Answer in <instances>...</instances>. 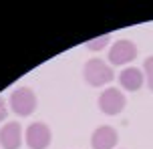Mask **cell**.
<instances>
[{
  "mask_svg": "<svg viewBox=\"0 0 153 149\" xmlns=\"http://www.w3.org/2000/svg\"><path fill=\"white\" fill-rule=\"evenodd\" d=\"M53 133L45 123H30L26 129V145L30 149H46L51 145Z\"/></svg>",
  "mask_w": 153,
  "mask_h": 149,
  "instance_id": "5b68a950",
  "label": "cell"
},
{
  "mask_svg": "<svg viewBox=\"0 0 153 149\" xmlns=\"http://www.w3.org/2000/svg\"><path fill=\"white\" fill-rule=\"evenodd\" d=\"M137 59V47L127 39H121L117 40L111 50H109V61L111 64H127L131 61H135Z\"/></svg>",
  "mask_w": 153,
  "mask_h": 149,
  "instance_id": "277c9868",
  "label": "cell"
},
{
  "mask_svg": "<svg viewBox=\"0 0 153 149\" xmlns=\"http://www.w3.org/2000/svg\"><path fill=\"white\" fill-rule=\"evenodd\" d=\"M109 40H111V34H101V36H97V39H93V40H87L85 47L89 48V50H99V48L107 47Z\"/></svg>",
  "mask_w": 153,
  "mask_h": 149,
  "instance_id": "9c48e42d",
  "label": "cell"
},
{
  "mask_svg": "<svg viewBox=\"0 0 153 149\" xmlns=\"http://www.w3.org/2000/svg\"><path fill=\"white\" fill-rule=\"evenodd\" d=\"M8 115V111H6V105H4V99L0 97V121H4V117Z\"/></svg>",
  "mask_w": 153,
  "mask_h": 149,
  "instance_id": "8fae6325",
  "label": "cell"
},
{
  "mask_svg": "<svg viewBox=\"0 0 153 149\" xmlns=\"http://www.w3.org/2000/svg\"><path fill=\"white\" fill-rule=\"evenodd\" d=\"M119 141V135L111 125H101L95 129V133L91 137L93 149H113Z\"/></svg>",
  "mask_w": 153,
  "mask_h": 149,
  "instance_id": "8992f818",
  "label": "cell"
},
{
  "mask_svg": "<svg viewBox=\"0 0 153 149\" xmlns=\"http://www.w3.org/2000/svg\"><path fill=\"white\" fill-rule=\"evenodd\" d=\"M143 73L135 69V67H131V69H123L121 75H119V83H121L123 89H127V91H139L141 87H143Z\"/></svg>",
  "mask_w": 153,
  "mask_h": 149,
  "instance_id": "ba28073f",
  "label": "cell"
},
{
  "mask_svg": "<svg viewBox=\"0 0 153 149\" xmlns=\"http://www.w3.org/2000/svg\"><path fill=\"white\" fill-rule=\"evenodd\" d=\"M143 69H145V77H147V87L153 91V56H147L145 59Z\"/></svg>",
  "mask_w": 153,
  "mask_h": 149,
  "instance_id": "30bf717a",
  "label": "cell"
},
{
  "mask_svg": "<svg viewBox=\"0 0 153 149\" xmlns=\"http://www.w3.org/2000/svg\"><path fill=\"white\" fill-rule=\"evenodd\" d=\"M22 143V129L20 123L10 121L0 129V145L4 149H18Z\"/></svg>",
  "mask_w": 153,
  "mask_h": 149,
  "instance_id": "52a82bcc",
  "label": "cell"
},
{
  "mask_svg": "<svg viewBox=\"0 0 153 149\" xmlns=\"http://www.w3.org/2000/svg\"><path fill=\"white\" fill-rule=\"evenodd\" d=\"M125 95L119 91V89H115V87H109L105 89L99 97V109L105 113V115H117V113H121L125 109Z\"/></svg>",
  "mask_w": 153,
  "mask_h": 149,
  "instance_id": "3957f363",
  "label": "cell"
},
{
  "mask_svg": "<svg viewBox=\"0 0 153 149\" xmlns=\"http://www.w3.org/2000/svg\"><path fill=\"white\" fill-rule=\"evenodd\" d=\"M85 81L89 83L91 87H101V85H107L115 79L113 69L109 67L107 63H103L101 59H91L85 63Z\"/></svg>",
  "mask_w": 153,
  "mask_h": 149,
  "instance_id": "6da1fadb",
  "label": "cell"
},
{
  "mask_svg": "<svg viewBox=\"0 0 153 149\" xmlns=\"http://www.w3.org/2000/svg\"><path fill=\"white\" fill-rule=\"evenodd\" d=\"M10 107L16 115L20 117H28L36 109V95L30 87H18L10 95Z\"/></svg>",
  "mask_w": 153,
  "mask_h": 149,
  "instance_id": "7a4b0ae2",
  "label": "cell"
}]
</instances>
